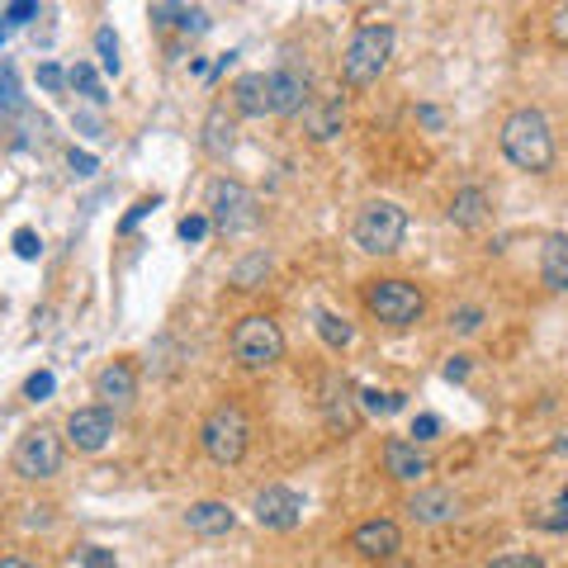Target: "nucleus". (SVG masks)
<instances>
[{"label": "nucleus", "mask_w": 568, "mask_h": 568, "mask_svg": "<svg viewBox=\"0 0 568 568\" xmlns=\"http://www.w3.org/2000/svg\"><path fill=\"white\" fill-rule=\"evenodd\" d=\"M503 156L517 171H530V175H545L555 166V133H549V119L540 110H511L503 119Z\"/></svg>", "instance_id": "obj_1"}, {"label": "nucleus", "mask_w": 568, "mask_h": 568, "mask_svg": "<svg viewBox=\"0 0 568 568\" xmlns=\"http://www.w3.org/2000/svg\"><path fill=\"white\" fill-rule=\"evenodd\" d=\"M394 43H398L394 24H361V29H355L346 52H342V85H351V91H365V85H375L384 71H388Z\"/></svg>", "instance_id": "obj_2"}, {"label": "nucleus", "mask_w": 568, "mask_h": 568, "mask_svg": "<svg viewBox=\"0 0 568 568\" xmlns=\"http://www.w3.org/2000/svg\"><path fill=\"white\" fill-rule=\"evenodd\" d=\"M200 446L219 469H233L246 459V446H252V422H246L237 403H219L200 426Z\"/></svg>", "instance_id": "obj_3"}, {"label": "nucleus", "mask_w": 568, "mask_h": 568, "mask_svg": "<svg viewBox=\"0 0 568 568\" xmlns=\"http://www.w3.org/2000/svg\"><path fill=\"white\" fill-rule=\"evenodd\" d=\"M351 237L365 256H394L407 237V213L394 200H369V204L355 209Z\"/></svg>", "instance_id": "obj_4"}, {"label": "nucleus", "mask_w": 568, "mask_h": 568, "mask_svg": "<svg viewBox=\"0 0 568 568\" xmlns=\"http://www.w3.org/2000/svg\"><path fill=\"white\" fill-rule=\"evenodd\" d=\"M227 351H233V361L242 369H275L284 361V332H280L275 317L246 313L233 327V336H227Z\"/></svg>", "instance_id": "obj_5"}, {"label": "nucleus", "mask_w": 568, "mask_h": 568, "mask_svg": "<svg viewBox=\"0 0 568 568\" xmlns=\"http://www.w3.org/2000/svg\"><path fill=\"white\" fill-rule=\"evenodd\" d=\"M365 308H369L375 323L403 332V327H417L422 323L426 298H422V290H417L413 280H369L365 284Z\"/></svg>", "instance_id": "obj_6"}, {"label": "nucleus", "mask_w": 568, "mask_h": 568, "mask_svg": "<svg viewBox=\"0 0 568 568\" xmlns=\"http://www.w3.org/2000/svg\"><path fill=\"white\" fill-rule=\"evenodd\" d=\"M209 223L219 227V233H227V237L252 233V227L261 223L256 194L246 190L242 181H213L209 185Z\"/></svg>", "instance_id": "obj_7"}, {"label": "nucleus", "mask_w": 568, "mask_h": 568, "mask_svg": "<svg viewBox=\"0 0 568 568\" xmlns=\"http://www.w3.org/2000/svg\"><path fill=\"white\" fill-rule=\"evenodd\" d=\"M62 436L48 432V426H33V432H24L20 440H14V455H10V469L29 478V484H43V478H52L62 469Z\"/></svg>", "instance_id": "obj_8"}, {"label": "nucleus", "mask_w": 568, "mask_h": 568, "mask_svg": "<svg viewBox=\"0 0 568 568\" xmlns=\"http://www.w3.org/2000/svg\"><path fill=\"white\" fill-rule=\"evenodd\" d=\"M114 440V413L110 407H77L67 417V446L81 455H100Z\"/></svg>", "instance_id": "obj_9"}, {"label": "nucleus", "mask_w": 568, "mask_h": 568, "mask_svg": "<svg viewBox=\"0 0 568 568\" xmlns=\"http://www.w3.org/2000/svg\"><path fill=\"white\" fill-rule=\"evenodd\" d=\"M323 422L332 436H351L355 426H361V398H355V388L346 375H332L323 379Z\"/></svg>", "instance_id": "obj_10"}, {"label": "nucleus", "mask_w": 568, "mask_h": 568, "mask_svg": "<svg viewBox=\"0 0 568 568\" xmlns=\"http://www.w3.org/2000/svg\"><path fill=\"white\" fill-rule=\"evenodd\" d=\"M252 517L265 530H294L298 521H304V497H298L294 488H284V484H271V488L256 493Z\"/></svg>", "instance_id": "obj_11"}, {"label": "nucleus", "mask_w": 568, "mask_h": 568, "mask_svg": "<svg viewBox=\"0 0 568 568\" xmlns=\"http://www.w3.org/2000/svg\"><path fill=\"white\" fill-rule=\"evenodd\" d=\"M200 148L213 156V162H227L237 148V110L233 104H213V110L204 114V133H200Z\"/></svg>", "instance_id": "obj_12"}, {"label": "nucleus", "mask_w": 568, "mask_h": 568, "mask_svg": "<svg viewBox=\"0 0 568 568\" xmlns=\"http://www.w3.org/2000/svg\"><path fill=\"white\" fill-rule=\"evenodd\" d=\"M265 77H271V114H280V119L298 114L313 100L308 77L298 67H280V71H265Z\"/></svg>", "instance_id": "obj_13"}, {"label": "nucleus", "mask_w": 568, "mask_h": 568, "mask_svg": "<svg viewBox=\"0 0 568 568\" xmlns=\"http://www.w3.org/2000/svg\"><path fill=\"white\" fill-rule=\"evenodd\" d=\"M351 549L361 559H394L398 549H403V530L398 521H365V526H355L351 530Z\"/></svg>", "instance_id": "obj_14"}, {"label": "nucleus", "mask_w": 568, "mask_h": 568, "mask_svg": "<svg viewBox=\"0 0 568 568\" xmlns=\"http://www.w3.org/2000/svg\"><path fill=\"white\" fill-rule=\"evenodd\" d=\"M298 114H304V133L313 142H332V138H342V129H346V95L308 100Z\"/></svg>", "instance_id": "obj_15"}, {"label": "nucleus", "mask_w": 568, "mask_h": 568, "mask_svg": "<svg viewBox=\"0 0 568 568\" xmlns=\"http://www.w3.org/2000/svg\"><path fill=\"white\" fill-rule=\"evenodd\" d=\"M384 474L398 478V484H422L432 474V459L417 450V440H384Z\"/></svg>", "instance_id": "obj_16"}, {"label": "nucleus", "mask_w": 568, "mask_h": 568, "mask_svg": "<svg viewBox=\"0 0 568 568\" xmlns=\"http://www.w3.org/2000/svg\"><path fill=\"white\" fill-rule=\"evenodd\" d=\"M407 517L417 526H446L459 517V497L450 488H417L407 497Z\"/></svg>", "instance_id": "obj_17"}, {"label": "nucleus", "mask_w": 568, "mask_h": 568, "mask_svg": "<svg viewBox=\"0 0 568 568\" xmlns=\"http://www.w3.org/2000/svg\"><path fill=\"white\" fill-rule=\"evenodd\" d=\"M227 104H233L242 119H265L271 114V77H265V71H246V77H237L233 91H227Z\"/></svg>", "instance_id": "obj_18"}, {"label": "nucleus", "mask_w": 568, "mask_h": 568, "mask_svg": "<svg viewBox=\"0 0 568 568\" xmlns=\"http://www.w3.org/2000/svg\"><path fill=\"white\" fill-rule=\"evenodd\" d=\"M95 398H104V403H133L138 398V369L129 365V361H110L95 375Z\"/></svg>", "instance_id": "obj_19"}, {"label": "nucleus", "mask_w": 568, "mask_h": 568, "mask_svg": "<svg viewBox=\"0 0 568 568\" xmlns=\"http://www.w3.org/2000/svg\"><path fill=\"white\" fill-rule=\"evenodd\" d=\"M540 280L549 294H568V233H549L540 246Z\"/></svg>", "instance_id": "obj_20"}, {"label": "nucleus", "mask_w": 568, "mask_h": 568, "mask_svg": "<svg viewBox=\"0 0 568 568\" xmlns=\"http://www.w3.org/2000/svg\"><path fill=\"white\" fill-rule=\"evenodd\" d=\"M488 213H493V204H488V194L478 190V185L455 190V200H450V223H455V227H465V233H478V227L488 223Z\"/></svg>", "instance_id": "obj_21"}, {"label": "nucleus", "mask_w": 568, "mask_h": 568, "mask_svg": "<svg viewBox=\"0 0 568 568\" xmlns=\"http://www.w3.org/2000/svg\"><path fill=\"white\" fill-rule=\"evenodd\" d=\"M185 526L194 530V536H227V530L237 526V511L227 507V503H194L190 511H185Z\"/></svg>", "instance_id": "obj_22"}, {"label": "nucleus", "mask_w": 568, "mask_h": 568, "mask_svg": "<svg viewBox=\"0 0 568 568\" xmlns=\"http://www.w3.org/2000/svg\"><path fill=\"white\" fill-rule=\"evenodd\" d=\"M67 85H71V91H81L91 104H110V95H104V85H100V71H95L91 62H77V67H71V71H67Z\"/></svg>", "instance_id": "obj_23"}, {"label": "nucleus", "mask_w": 568, "mask_h": 568, "mask_svg": "<svg viewBox=\"0 0 568 568\" xmlns=\"http://www.w3.org/2000/svg\"><path fill=\"white\" fill-rule=\"evenodd\" d=\"M317 336H323L332 351H346L355 342V327L346 323V317H336V313H317Z\"/></svg>", "instance_id": "obj_24"}, {"label": "nucleus", "mask_w": 568, "mask_h": 568, "mask_svg": "<svg viewBox=\"0 0 568 568\" xmlns=\"http://www.w3.org/2000/svg\"><path fill=\"white\" fill-rule=\"evenodd\" d=\"M271 275V256L265 252H256V256H246L237 271H233V280H237V290H261V280Z\"/></svg>", "instance_id": "obj_25"}, {"label": "nucleus", "mask_w": 568, "mask_h": 568, "mask_svg": "<svg viewBox=\"0 0 568 568\" xmlns=\"http://www.w3.org/2000/svg\"><path fill=\"white\" fill-rule=\"evenodd\" d=\"M403 407V394H379V388H365L361 394V413L369 417H388V413H398Z\"/></svg>", "instance_id": "obj_26"}, {"label": "nucleus", "mask_w": 568, "mask_h": 568, "mask_svg": "<svg viewBox=\"0 0 568 568\" xmlns=\"http://www.w3.org/2000/svg\"><path fill=\"white\" fill-rule=\"evenodd\" d=\"M95 52H100V67L110 71V77H119V39H114V29H95Z\"/></svg>", "instance_id": "obj_27"}, {"label": "nucleus", "mask_w": 568, "mask_h": 568, "mask_svg": "<svg viewBox=\"0 0 568 568\" xmlns=\"http://www.w3.org/2000/svg\"><path fill=\"white\" fill-rule=\"evenodd\" d=\"M52 388H58V379H52L48 369H39V375H29V379H24V398H29V403H48V398H52Z\"/></svg>", "instance_id": "obj_28"}, {"label": "nucleus", "mask_w": 568, "mask_h": 568, "mask_svg": "<svg viewBox=\"0 0 568 568\" xmlns=\"http://www.w3.org/2000/svg\"><path fill=\"white\" fill-rule=\"evenodd\" d=\"M67 564H85V568H110L114 564V549H100V545H85V549H77Z\"/></svg>", "instance_id": "obj_29"}, {"label": "nucleus", "mask_w": 568, "mask_h": 568, "mask_svg": "<svg viewBox=\"0 0 568 568\" xmlns=\"http://www.w3.org/2000/svg\"><path fill=\"white\" fill-rule=\"evenodd\" d=\"M209 213H190V219H181V227H175V233H181V242H204L209 237Z\"/></svg>", "instance_id": "obj_30"}, {"label": "nucleus", "mask_w": 568, "mask_h": 568, "mask_svg": "<svg viewBox=\"0 0 568 568\" xmlns=\"http://www.w3.org/2000/svg\"><path fill=\"white\" fill-rule=\"evenodd\" d=\"M450 327H455L459 336H474L478 327H484V308H455V313H450Z\"/></svg>", "instance_id": "obj_31"}, {"label": "nucleus", "mask_w": 568, "mask_h": 568, "mask_svg": "<svg viewBox=\"0 0 568 568\" xmlns=\"http://www.w3.org/2000/svg\"><path fill=\"white\" fill-rule=\"evenodd\" d=\"M14 252H20L24 261H39V252H43L39 233H33V227H20V233H14Z\"/></svg>", "instance_id": "obj_32"}, {"label": "nucleus", "mask_w": 568, "mask_h": 568, "mask_svg": "<svg viewBox=\"0 0 568 568\" xmlns=\"http://www.w3.org/2000/svg\"><path fill=\"white\" fill-rule=\"evenodd\" d=\"M156 204H162V200H156V194H152V200H138L129 213H123V223H119V233H133V227L142 223V219H148V213L156 209Z\"/></svg>", "instance_id": "obj_33"}, {"label": "nucleus", "mask_w": 568, "mask_h": 568, "mask_svg": "<svg viewBox=\"0 0 568 568\" xmlns=\"http://www.w3.org/2000/svg\"><path fill=\"white\" fill-rule=\"evenodd\" d=\"M417 123L422 129H432V133H446V110H436V104H417Z\"/></svg>", "instance_id": "obj_34"}, {"label": "nucleus", "mask_w": 568, "mask_h": 568, "mask_svg": "<svg viewBox=\"0 0 568 568\" xmlns=\"http://www.w3.org/2000/svg\"><path fill=\"white\" fill-rule=\"evenodd\" d=\"M29 14H39V0H14V6L6 10V29H20Z\"/></svg>", "instance_id": "obj_35"}, {"label": "nucleus", "mask_w": 568, "mask_h": 568, "mask_svg": "<svg viewBox=\"0 0 568 568\" xmlns=\"http://www.w3.org/2000/svg\"><path fill=\"white\" fill-rule=\"evenodd\" d=\"M39 85H43V91H62V85H67V71H62L58 62H43V67H39Z\"/></svg>", "instance_id": "obj_36"}, {"label": "nucleus", "mask_w": 568, "mask_h": 568, "mask_svg": "<svg viewBox=\"0 0 568 568\" xmlns=\"http://www.w3.org/2000/svg\"><path fill=\"white\" fill-rule=\"evenodd\" d=\"M549 39H555L559 48H568V6H559L555 14H549Z\"/></svg>", "instance_id": "obj_37"}, {"label": "nucleus", "mask_w": 568, "mask_h": 568, "mask_svg": "<svg viewBox=\"0 0 568 568\" xmlns=\"http://www.w3.org/2000/svg\"><path fill=\"white\" fill-rule=\"evenodd\" d=\"M545 559L540 555H497L493 568H540Z\"/></svg>", "instance_id": "obj_38"}, {"label": "nucleus", "mask_w": 568, "mask_h": 568, "mask_svg": "<svg viewBox=\"0 0 568 568\" xmlns=\"http://www.w3.org/2000/svg\"><path fill=\"white\" fill-rule=\"evenodd\" d=\"M413 436H417V440H436V436H440V417L422 413V417L413 422Z\"/></svg>", "instance_id": "obj_39"}, {"label": "nucleus", "mask_w": 568, "mask_h": 568, "mask_svg": "<svg viewBox=\"0 0 568 568\" xmlns=\"http://www.w3.org/2000/svg\"><path fill=\"white\" fill-rule=\"evenodd\" d=\"M465 375H469V355H450V361H446V379L459 384Z\"/></svg>", "instance_id": "obj_40"}, {"label": "nucleus", "mask_w": 568, "mask_h": 568, "mask_svg": "<svg viewBox=\"0 0 568 568\" xmlns=\"http://www.w3.org/2000/svg\"><path fill=\"white\" fill-rule=\"evenodd\" d=\"M6 104H14V71L0 67V110H6Z\"/></svg>", "instance_id": "obj_41"}, {"label": "nucleus", "mask_w": 568, "mask_h": 568, "mask_svg": "<svg viewBox=\"0 0 568 568\" xmlns=\"http://www.w3.org/2000/svg\"><path fill=\"white\" fill-rule=\"evenodd\" d=\"M71 171H77V175H91V171H95V156H91V152H77V148H71Z\"/></svg>", "instance_id": "obj_42"}, {"label": "nucleus", "mask_w": 568, "mask_h": 568, "mask_svg": "<svg viewBox=\"0 0 568 568\" xmlns=\"http://www.w3.org/2000/svg\"><path fill=\"white\" fill-rule=\"evenodd\" d=\"M555 455H564V459H568V426H564V432L555 436Z\"/></svg>", "instance_id": "obj_43"}, {"label": "nucleus", "mask_w": 568, "mask_h": 568, "mask_svg": "<svg viewBox=\"0 0 568 568\" xmlns=\"http://www.w3.org/2000/svg\"><path fill=\"white\" fill-rule=\"evenodd\" d=\"M555 511H568V488L559 493V503H555Z\"/></svg>", "instance_id": "obj_44"}]
</instances>
